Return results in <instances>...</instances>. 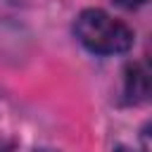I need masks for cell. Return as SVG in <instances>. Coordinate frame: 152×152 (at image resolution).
<instances>
[{
	"mask_svg": "<svg viewBox=\"0 0 152 152\" xmlns=\"http://www.w3.org/2000/svg\"><path fill=\"white\" fill-rule=\"evenodd\" d=\"M76 38L83 48H88L95 55H121L131 50L133 45V31L128 24L114 19L104 10L88 7L76 17L74 24Z\"/></svg>",
	"mask_w": 152,
	"mask_h": 152,
	"instance_id": "obj_1",
	"label": "cell"
},
{
	"mask_svg": "<svg viewBox=\"0 0 152 152\" xmlns=\"http://www.w3.org/2000/svg\"><path fill=\"white\" fill-rule=\"evenodd\" d=\"M147 93H150V76H147L145 64H140V62L128 64V69H126V95L131 97V102H142V100H147Z\"/></svg>",
	"mask_w": 152,
	"mask_h": 152,
	"instance_id": "obj_2",
	"label": "cell"
},
{
	"mask_svg": "<svg viewBox=\"0 0 152 152\" xmlns=\"http://www.w3.org/2000/svg\"><path fill=\"white\" fill-rule=\"evenodd\" d=\"M119 7H126V10H133V7H140L145 0H114Z\"/></svg>",
	"mask_w": 152,
	"mask_h": 152,
	"instance_id": "obj_3",
	"label": "cell"
},
{
	"mask_svg": "<svg viewBox=\"0 0 152 152\" xmlns=\"http://www.w3.org/2000/svg\"><path fill=\"white\" fill-rule=\"evenodd\" d=\"M114 152H138V150H133V147H128V145H119Z\"/></svg>",
	"mask_w": 152,
	"mask_h": 152,
	"instance_id": "obj_4",
	"label": "cell"
},
{
	"mask_svg": "<svg viewBox=\"0 0 152 152\" xmlns=\"http://www.w3.org/2000/svg\"><path fill=\"white\" fill-rule=\"evenodd\" d=\"M33 152H55V150H45V147H43V150H33Z\"/></svg>",
	"mask_w": 152,
	"mask_h": 152,
	"instance_id": "obj_5",
	"label": "cell"
}]
</instances>
